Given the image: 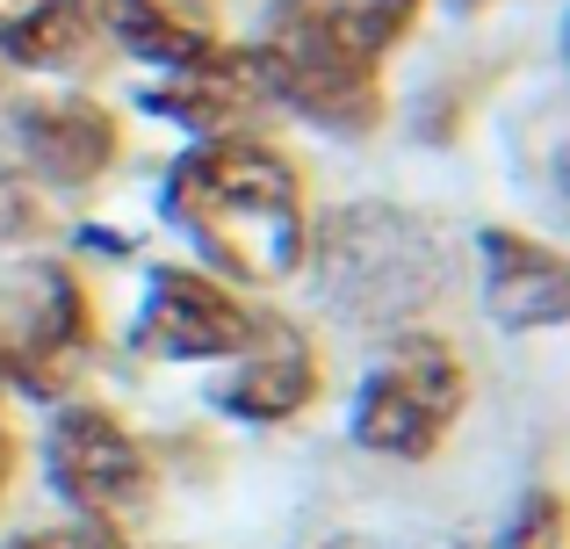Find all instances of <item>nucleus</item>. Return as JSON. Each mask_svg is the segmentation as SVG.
Segmentation results:
<instances>
[{
    "mask_svg": "<svg viewBox=\"0 0 570 549\" xmlns=\"http://www.w3.org/2000/svg\"><path fill=\"white\" fill-rule=\"evenodd\" d=\"M318 391V362H311V340L289 333V325H261L246 369L224 383V405L246 412V420H289V412L311 405Z\"/></svg>",
    "mask_w": 570,
    "mask_h": 549,
    "instance_id": "obj_6",
    "label": "nucleus"
},
{
    "mask_svg": "<svg viewBox=\"0 0 570 549\" xmlns=\"http://www.w3.org/2000/svg\"><path fill=\"white\" fill-rule=\"evenodd\" d=\"M462 412V362L441 340H404L390 362L362 383L354 405V441L376 455H426Z\"/></svg>",
    "mask_w": 570,
    "mask_h": 549,
    "instance_id": "obj_2",
    "label": "nucleus"
},
{
    "mask_svg": "<svg viewBox=\"0 0 570 549\" xmlns=\"http://www.w3.org/2000/svg\"><path fill=\"white\" fill-rule=\"evenodd\" d=\"M22 130H29L37 167L58 174V182H95V174L116 159V124L95 109V101H43V109H29Z\"/></svg>",
    "mask_w": 570,
    "mask_h": 549,
    "instance_id": "obj_8",
    "label": "nucleus"
},
{
    "mask_svg": "<svg viewBox=\"0 0 570 549\" xmlns=\"http://www.w3.org/2000/svg\"><path fill=\"white\" fill-rule=\"evenodd\" d=\"M8 549H124V542H116V528L80 521V528H43V536H22V542H8Z\"/></svg>",
    "mask_w": 570,
    "mask_h": 549,
    "instance_id": "obj_11",
    "label": "nucleus"
},
{
    "mask_svg": "<svg viewBox=\"0 0 570 549\" xmlns=\"http://www.w3.org/2000/svg\"><path fill=\"white\" fill-rule=\"evenodd\" d=\"M167 210L188 225L217 268L238 282H282L304 261V196H296V167L267 145L217 138L188 153L167 182Z\"/></svg>",
    "mask_w": 570,
    "mask_h": 549,
    "instance_id": "obj_1",
    "label": "nucleus"
},
{
    "mask_svg": "<svg viewBox=\"0 0 570 549\" xmlns=\"http://www.w3.org/2000/svg\"><path fill=\"white\" fill-rule=\"evenodd\" d=\"M101 22H109L138 58H159V66H174V72L217 51V43H209L195 22H181L167 0H101Z\"/></svg>",
    "mask_w": 570,
    "mask_h": 549,
    "instance_id": "obj_10",
    "label": "nucleus"
},
{
    "mask_svg": "<svg viewBox=\"0 0 570 549\" xmlns=\"http://www.w3.org/2000/svg\"><path fill=\"white\" fill-rule=\"evenodd\" d=\"M138 340L153 354H174V362H209V354L246 347V311H238L209 275L174 268V275L153 282V304H145Z\"/></svg>",
    "mask_w": 570,
    "mask_h": 549,
    "instance_id": "obj_4",
    "label": "nucleus"
},
{
    "mask_svg": "<svg viewBox=\"0 0 570 549\" xmlns=\"http://www.w3.org/2000/svg\"><path fill=\"white\" fill-rule=\"evenodd\" d=\"M51 484L80 513H95V521L101 513H130L145 499V455L109 412L72 405L51 427Z\"/></svg>",
    "mask_w": 570,
    "mask_h": 549,
    "instance_id": "obj_3",
    "label": "nucleus"
},
{
    "mask_svg": "<svg viewBox=\"0 0 570 549\" xmlns=\"http://www.w3.org/2000/svg\"><path fill=\"white\" fill-rule=\"evenodd\" d=\"M484 268H491V311L505 325H557L563 318V261L513 232H484Z\"/></svg>",
    "mask_w": 570,
    "mask_h": 549,
    "instance_id": "obj_7",
    "label": "nucleus"
},
{
    "mask_svg": "<svg viewBox=\"0 0 570 549\" xmlns=\"http://www.w3.org/2000/svg\"><path fill=\"white\" fill-rule=\"evenodd\" d=\"M253 101H261V72H253V58L209 51V58H195V66L174 72V87H159L153 109L181 116V124H195V130H224L232 116H246Z\"/></svg>",
    "mask_w": 570,
    "mask_h": 549,
    "instance_id": "obj_9",
    "label": "nucleus"
},
{
    "mask_svg": "<svg viewBox=\"0 0 570 549\" xmlns=\"http://www.w3.org/2000/svg\"><path fill=\"white\" fill-rule=\"evenodd\" d=\"M0 484H8V441H0Z\"/></svg>",
    "mask_w": 570,
    "mask_h": 549,
    "instance_id": "obj_13",
    "label": "nucleus"
},
{
    "mask_svg": "<svg viewBox=\"0 0 570 549\" xmlns=\"http://www.w3.org/2000/svg\"><path fill=\"white\" fill-rule=\"evenodd\" d=\"M505 549H563V513H557V499H534L528 521L513 528V542H505Z\"/></svg>",
    "mask_w": 570,
    "mask_h": 549,
    "instance_id": "obj_12",
    "label": "nucleus"
},
{
    "mask_svg": "<svg viewBox=\"0 0 570 549\" xmlns=\"http://www.w3.org/2000/svg\"><path fill=\"white\" fill-rule=\"evenodd\" d=\"M419 0H275V37L311 43V51L376 66L390 43L404 37Z\"/></svg>",
    "mask_w": 570,
    "mask_h": 549,
    "instance_id": "obj_5",
    "label": "nucleus"
},
{
    "mask_svg": "<svg viewBox=\"0 0 570 549\" xmlns=\"http://www.w3.org/2000/svg\"><path fill=\"white\" fill-rule=\"evenodd\" d=\"M0 66H8V58H0Z\"/></svg>",
    "mask_w": 570,
    "mask_h": 549,
    "instance_id": "obj_14",
    "label": "nucleus"
}]
</instances>
